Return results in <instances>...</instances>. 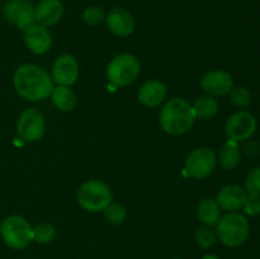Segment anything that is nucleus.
Segmentation results:
<instances>
[{"label":"nucleus","mask_w":260,"mask_h":259,"mask_svg":"<svg viewBox=\"0 0 260 259\" xmlns=\"http://www.w3.org/2000/svg\"><path fill=\"white\" fill-rule=\"evenodd\" d=\"M13 84L17 93L30 102L46 99L55 88L47 71L33 63L19 66L14 73Z\"/></svg>","instance_id":"nucleus-1"},{"label":"nucleus","mask_w":260,"mask_h":259,"mask_svg":"<svg viewBox=\"0 0 260 259\" xmlns=\"http://www.w3.org/2000/svg\"><path fill=\"white\" fill-rule=\"evenodd\" d=\"M196 121L192 106L185 99L175 96L168 101L160 112V126L169 135H183Z\"/></svg>","instance_id":"nucleus-2"},{"label":"nucleus","mask_w":260,"mask_h":259,"mask_svg":"<svg viewBox=\"0 0 260 259\" xmlns=\"http://www.w3.org/2000/svg\"><path fill=\"white\" fill-rule=\"evenodd\" d=\"M216 234L223 245L229 248H239L249 239L250 225L248 218L241 213L229 212L218 220Z\"/></svg>","instance_id":"nucleus-3"},{"label":"nucleus","mask_w":260,"mask_h":259,"mask_svg":"<svg viewBox=\"0 0 260 259\" xmlns=\"http://www.w3.org/2000/svg\"><path fill=\"white\" fill-rule=\"evenodd\" d=\"M0 236L9 248L22 250L33 241V228L22 216H8L0 225Z\"/></svg>","instance_id":"nucleus-4"},{"label":"nucleus","mask_w":260,"mask_h":259,"mask_svg":"<svg viewBox=\"0 0 260 259\" xmlns=\"http://www.w3.org/2000/svg\"><path fill=\"white\" fill-rule=\"evenodd\" d=\"M140 70L141 65L136 56L121 53L112 58L107 66V78L114 86H127L139 78Z\"/></svg>","instance_id":"nucleus-5"},{"label":"nucleus","mask_w":260,"mask_h":259,"mask_svg":"<svg viewBox=\"0 0 260 259\" xmlns=\"http://www.w3.org/2000/svg\"><path fill=\"white\" fill-rule=\"evenodd\" d=\"M76 197L81 208L90 212H99L112 202L113 196L106 183L91 179L80 185Z\"/></svg>","instance_id":"nucleus-6"},{"label":"nucleus","mask_w":260,"mask_h":259,"mask_svg":"<svg viewBox=\"0 0 260 259\" xmlns=\"http://www.w3.org/2000/svg\"><path fill=\"white\" fill-rule=\"evenodd\" d=\"M258 121L250 112L239 111L231 114L225 123V134L229 140L236 142L248 141L255 135Z\"/></svg>","instance_id":"nucleus-7"},{"label":"nucleus","mask_w":260,"mask_h":259,"mask_svg":"<svg viewBox=\"0 0 260 259\" xmlns=\"http://www.w3.org/2000/svg\"><path fill=\"white\" fill-rule=\"evenodd\" d=\"M217 156L210 147H198L188 155L185 160V172L196 179L208 177L215 170Z\"/></svg>","instance_id":"nucleus-8"},{"label":"nucleus","mask_w":260,"mask_h":259,"mask_svg":"<svg viewBox=\"0 0 260 259\" xmlns=\"http://www.w3.org/2000/svg\"><path fill=\"white\" fill-rule=\"evenodd\" d=\"M3 15L23 33L37 24L35 19V7L29 0H9L3 7Z\"/></svg>","instance_id":"nucleus-9"},{"label":"nucleus","mask_w":260,"mask_h":259,"mask_svg":"<svg viewBox=\"0 0 260 259\" xmlns=\"http://www.w3.org/2000/svg\"><path fill=\"white\" fill-rule=\"evenodd\" d=\"M45 118L38 109L28 108L23 111L17 123V132L20 140L24 142L38 141L45 134Z\"/></svg>","instance_id":"nucleus-10"},{"label":"nucleus","mask_w":260,"mask_h":259,"mask_svg":"<svg viewBox=\"0 0 260 259\" xmlns=\"http://www.w3.org/2000/svg\"><path fill=\"white\" fill-rule=\"evenodd\" d=\"M79 78L78 60L70 53H62L55 60L51 71V79L57 85L70 86Z\"/></svg>","instance_id":"nucleus-11"},{"label":"nucleus","mask_w":260,"mask_h":259,"mask_svg":"<svg viewBox=\"0 0 260 259\" xmlns=\"http://www.w3.org/2000/svg\"><path fill=\"white\" fill-rule=\"evenodd\" d=\"M203 90L211 96L226 95L234 88L233 76L223 70H212L205 74L201 80Z\"/></svg>","instance_id":"nucleus-12"},{"label":"nucleus","mask_w":260,"mask_h":259,"mask_svg":"<svg viewBox=\"0 0 260 259\" xmlns=\"http://www.w3.org/2000/svg\"><path fill=\"white\" fill-rule=\"evenodd\" d=\"M63 15V4L61 0H42L35 8L36 23L42 27L55 25Z\"/></svg>","instance_id":"nucleus-13"},{"label":"nucleus","mask_w":260,"mask_h":259,"mask_svg":"<svg viewBox=\"0 0 260 259\" xmlns=\"http://www.w3.org/2000/svg\"><path fill=\"white\" fill-rule=\"evenodd\" d=\"M107 27L118 37H127L135 29V19L129 12L122 8H114L106 17Z\"/></svg>","instance_id":"nucleus-14"},{"label":"nucleus","mask_w":260,"mask_h":259,"mask_svg":"<svg viewBox=\"0 0 260 259\" xmlns=\"http://www.w3.org/2000/svg\"><path fill=\"white\" fill-rule=\"evenodd\" d=\"M24 43L30 52L36 55H43L52 46V36L46 27L35 24L24 32Z\"/></svg>","instance_id":"nucleus-15"},{"label":"nucleus","mask_w":260,"mask_h":259,"mask_svg":"<svg viewBox=\"0 0 260 259\" xmlns=\"http://www.w3.org/2000/svg\"><path fill=\"white\" fill-rule=\"evenodd\" d=\"M246 195H248L246 190L241 188L240 185L229 184L217 193L216 201H217L221 210L229 211V212H236V211L243 208Z\"/></svg>","instance_id":"nucleus-16"},{"label":"nucleus","mask_w":260,"mask_h":259,"mask_svg":"<svg viewBox=\"0 0 260 259\" xmlns=\"http://www.w3.org/2000/svg\"><path fill=\"white\" fill-rule=\"evenodd\" d=\"M167 96V86L160 80H149L142 84L139 91V102L145 107L160 106Z\"/></svg>","instance_id":"nucleus-17"},{"label":"nucleus","mask_w":260,"mask_h":259,"mask_svg":"<svg viewBox=\"0 0 260 259\" xmlns=\"http://www.w3.org/2000/svg\"><path fill=\"white\" fill-rule=\"evenodd\" d=\"M241 160V151L239 142L228 140L222 145L220 150V154L217 156V163L220 167L225 170H233L240 164Z\"/></svg>","instance_id":"nucleus-18"},{"label":"nucleus","mask_w":260,"mask_h":259,"mask_svg":"<svg viewBox=\"0 0 260 259\" xmlns=\"http://www.w3.org/2000/svg\"><path fill=\"white\" fill-rule=\"evenodd\" d=\"M197 216L206 226L217 225L221 218V207L213 198H205L197 207Z\"/></svg>","instance_id":"nucleus-19"},{"label":"nucleus","mask_w":260,"mask_h":259,"mask_svg":"<svg viewBox=\"0 0 260 259\" xmlns=\"http://www.w3.org/2000/svg\"><path fill=\"white\" fill-rule=\"evenodd\" d=\"M50 96L56 108L62 112H71L78 103L75 93L69 86L57 85L56 88H53Z\"/></svg>","instance_id":"nucleus-20"},{"label":"nucleus","mask_w":260,"mask_h":259,"mask_svg":"<svg viewBox=\"0 0 260 259\" xmlns=\"http://www.w3.org/2000/svg\"><path fill=\"white\" fill-rule=\"evenodd\" d=\"M194 117L198 119H211L218 111V103L215 96L203 95L196 99L192 106Z\"/></svg>","instance_id":"nucleus-21"},{"label":"nucleus","mask_w":260,"mask_h":259,"mask_svg":"<svg viewBox=\"0 0 260 259\" xmlns=\"http://www.w3.org/2000/svg\"><path fill=\"white\" fill-rule=\"evenodd\" d=\"M56 229L48 222H41L33 228V240L38 244H50L56 238Z\"/></svg>","instance_id":"nucleus-22"},{"label":"nucleus","mask_w":260,"mask_h":259,"mask_svg":"<svg viewBox=\"0 0 260 259\" xmlns=\"http://www.w3.org/2000/svg\"><path fill=\"white\" fill-rule=\"evenodd\" d=\"M104 217L112 225H121L124 220H126L127 211L124 206L121 203L111 202L106 208L103 210Z\"/></svg>","instance_id":"nucleus-23"},{"label":"nucleus","mask_w":260,"mask_h":259,"mask_svg":"<svg viewBox=\"0 0 260 259\" xmlns=\"http://www.w3.org/2000/svg\"><path fill=\"white\" fill-rule=\"evenodd\" d=\"M230 95V101L234 106L239 107V108H248L251 104L253 96L249 89L244 88V86H234L231 91L229 93Z\"/></svg>","instance_id":"nucleus-24"},{"label":"nucleus","mask_w":260,"mask_h":259,"mask_svg":"<svg viewBox=\"0 0 260 259\" xmlns=\"http://www.w3.org/2000/svg\"><path fill=\"white\" fill-rule=\"evenodd\" d=\"M194 238L201 248L207 249L215 245L216 240H217V234H216L215 230L211 229V226H205V228L198 229Z\"/></svg>","instance_id":"nucleus-25"},{"label":"nucleus","mask_w":260,"mask_h":259,"mask_svg":"<svg viewBox=\"0 0 260 259\" xmlns=\"http://www.w3.org/2000/svg\"><path fill=\"white\" fill-rule=\"evenodd\" d=\"M245 190L249 195L260 197V167L254 168L245 178Z\"/></svg>","instance_id":"nucleus-26"},{"label":"nucleus","mask_w":260,"mask_h":259,"mask_svg":"<svg viewBox=\"0 0 260 259\" xmlns=\"http://www.w3.org/2000/svg\"><path fill=\"white\" fill-rule=\"evenodd\" d=\"M83 19L86 24L89 25H96L99 23L103 22L106 19L104 17V12L98 7H89L84 10Z\"/></svg>","instance_id":"nucleus-27"},{"label":"nucleus","mask_w":260,"mask_h":259,"mask_svg":"<svg viewBox=\"0 0 260 259\" xmlns=\"http://www.w3.org/2000/svg\"><path fill=\"white\" fill-rule=\"evenodd\" d=\"M241 210L245 212V215L250 216V217H255V216L260 215V197L248 193Z\"/></svg>","instance_id":"nucleus-28"},{"label":"nucleus","mask_w":260,"mask_h":259,"mask_svg":"<svg viewBox=\"0 0 260 259\" xmlns=\"http://www.w3.org/2000/svg\"><path fill=\"white\" fill-rule=\"evenodd\" d=\"M253 144H254V141L248 142V144H246L245 149H251V150H248V151H246V154L250 155V156H256V155L260 154V147H256L255 149V147H253Z\"/></svg>","instance_id":"nucleus-29"},{"label":"nucleus","mask_w":260,"mask_h":259,"mask_svg":"<svg viewBox=\"0 0 260 259\" xmlns=\"http://www.w3.org/2000/svg\"><path fill=\"white\" fill-rule=\"evenodd\" d=\"M201 259H221V258H220V256L215 255V254H207V255L202 256Z\"/></svg>","instance_id":"nucleus-30"},{"label":"nucleus","mask_w":260,"mask_h":259,"mask_svg":"<svg viewBox=\"0 0 260 259\" xmlns=\"http://www.w3.org/2000/svg\"><path fill=\"white\" fill-rule=\"evenodd\" d=\"M174 259H182V258H174Z\"/></svg>","instance_id":"nucleus-31"}]
</instances>
